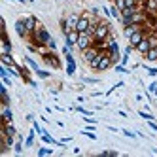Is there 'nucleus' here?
I'll list each match as a JSON object with an SVG mask.
<instances>
[{"label": "nucleus", "mask_w": 157, "mask_h": 157, "mask_svg": "<svg viewBox=\"0 0 157 157\" xmlns=\"http://www.w3.org/2000/svg\"><path fill=\"white\" fill-rule=\"evenodd\" d=\"M110 32H112V29H110V25H108V21H102V19H100L98 25H97V30H95L93 38H95L97 44H98V42H104V40H108Z\"/></svg>", "instance_id": "1"}, {"label": "nucleus", "mask_w": 157, "mask_h": 157, "mask_svg": "<svg viewBox=\"0 0 157 157\" xmlns=\"http://www.w3.org/2000/svg\"><path fill=\"white\" fill-rule=\"evenodd\" d=\"M32 38H34V44L36 46H48V42L51 40V36H49V32L44 29L40 23H38V27H36V30L32 32Z\"/></svg>", "instance_id": "2"}, {"label": "nucleus", "mask_w": 157, "mask_h": 157, "mask_svg": "<svg viewBox=\"0 0 157 157\" xmlns=\"http://www.w3.org/2000/svg\"><path fill=\"white\" fill-rule=\"evenodd\" d=\"M95 44V38L89 34V32H80V38H78V49L80 51H83V49H87V48H91Z\"/></svg>", "instance_id": "3"}, {"label": "nucleus", "mask_w": 157, "mask_h": 157, "mask_svg": "<svg viewBox=\"0 0 157 157\" xmlns=\"http://www.w3.org/2000/svg\"><path fill=\"white\" fill-rule=\"evenodd\" d=\"M78 21H80V15H76V13L68 15V17L63 21V30H64V32H68V30H76Z\"/></svg>", "instance_id": "4"}, {"label": "nucleus", "mask_w": 157, "mask_h": 157, "mask_svg": "<svg viewBox=\"0 0 157 157\" xmlns=\"http://www.w3.org/2000/svg\"><path fill=\"white\" fill-rule=\"evenodd\" d=\"M98 53H100V49H98V48L95 46V44H93L91 48H87V49H83V51H82V57H83V61L89 64L93 59H97V55H98Z\"/></svg>", "instance_id": "5"}, {"label": "nucleus", "mask_w": 157, "mask_h": 157, "mask_svg": "<svg viewBox=\"0 0 157 157\" xmlns=\"http://www.w3.org/2000/svg\"><path fill=\"white\" fill-rule=\"evenodd\" d=\"M146 34H148V30H146V29H140V30H136L134 34H131V36H129V46L136 48L138 44H140V42L146 38Z\"/></svg>", "instance_id": "6"}, {"label": "nucleus", "mask_w": 157, "mask_h": 157, "mask_svg": "<svg viewBox=\"0 0 157 157\" xmlns=\"http://www.w3.org/2000/svg\"><path fill=\"white\" fill-rule=\"evenodd\" d=\"M64 38H66V46L76 48L78 46V38H80V32L78 30H68V32H64Z\"/></svg>", "instance_id": "7"}, {"label": "nucleus", "mask_w": 157, "mask_h": 157, "mask_svg": "<svg viewBox=\"0 0 157 157\" xmlns=\"http://www.w3.org/2000/svg\"><path fill=\"white\" fill-rule=\"evenodd\" d=\"M44 63L49 64L51 68H61V61H59L57 57H55V53H53V51H49V53L44 55Z\"/></svg>", "instance_id": "8"}, {"label": "nucleus", "mask_w": 157, "mask_h": 157, "mask_svg": "<svg viewBox=\"0 0 157 157\" xmlns=\"http://www.w3.org/2000/svg\"><path fill=\"white\" fill-rule=\"evenodd\" d=\"M15 32H17L21 38H29V36H30V32L27 30L25 21H23V19H17V21H15Z\"/></svg>", "instance_id": "9"}, {"label": "nucleus", "mask_w": 157, "mask_h": 157, "mask_svg": "<svg viewBox=\"0 0 157 157\" xmlns=\"http://www.w3.org/2000/svg\"><path fill=\"white\" fill-rule=\"evenodd\" d=\"M134 49H136L140 55H146V53H148V51L151 49V46H150V40H148V34H146V38H144V40L138 44V46L134 48Z\"/></svg>", "instance_id": "10"}, {"label": "nucleus", "mask_w": 157, "mask_h": 157, "mask_svg": "<svg viewBox=\"0 0 157 157\" xmlns=\"http://www.w3.org/2000/svg\"><path fill=\"white\" fill-rule=\"evenodd\" d=\"M89 25H91V19H87L85 15H80V21H78V25H76V30L78 32H85L89 29Z\"/></svg>", "instance_id": "11"}, {"label": "nucleus", "mask_w": 157, "mask_h": 157, "mask_svg": "<svg viewBox=\"0 0 157 157\" xmlns=\"http://www.w3.org/2000/svg\"><path fill=\"white\" fill-rule=\"evenodd\" d=\"M140 29H144V25H138V23L127 25V27H123V36H125V38H129L131 34H134V32H136V30H140Z\"/></svg>", "instance_id": "12"}, {"label": "nucleus", "mask_w": 157, "mask_h": 157, "mask_svg": "<svg viewBox=\"0 0 157 157\" xmlns=\"http://www.w3.org/2000/svg\"><path fill=\"white\" fill-rule=\"evenodd\" d=\"M23 21H25V27H27V30H29L30 34H32V32L36 30V27H38V21H36V17H32V15H29V17H25Z\"/></svg>", "instance_id": "13"}, {"label": "nucleus", "mask_w": 157, "mask_h": 157, "mask_svg": "<svg viewBox=\"0 0 157 157\" xmlns=\"http://www.w3.org/2000/svg\"><path fill=\"white\" fill-rule=\"evenodd\" d=\"M2 119H4V123L12 121V110H10L8 104H2Z\"/></svg>", "instance_id": "14"}, {"label": "nucleus", "mask_w": 157, "mask_h": 157, "mask_svg": "<svg viewBox=\"0 0 157 157\" xmlns=\"http://www.w3.org/2000/svg\"><path fill=\"white\" fill-rule=\"evenodd\" d=\"M0 59H2L4 66H15V61L12 59V55H10V53H2V57H0Z\"/></svg>", "instance_id": "15"}, {"label": "nucleus", "mask_w": 157, "mask_h": 157, "mask_svg": "<svg viewBox=\"0 0 157 157\" xmlns=\"http://www.w3.org/2000/svg\"><path fill=\"white\" fill-rule=\"evenodd\" d=\"M144 57L148 59V61H151V63H153V61H157V48H151V49H150L148 53L144 55Z\"/></svg>", "instance_id": "16"}, {"label": "nucleus", "mask_w": 157, "mask_h": 157, "mask_svg": "<svg viewBox=\"0 0 157 157\" xmlns=\"http://www.w3.org/2000/svg\"><path fill=\"white\" fill-rule=\"evenodd\" d=\"M108 55H110V57H112V61H114V64L121 59V55H119V49L117 51H108Z\"/></svg>", "instance_id": "17"}, {"label": "nucleus", "mask_w": 157, "mask_h": 157, "mask_svg": "<svg viewBox=\"0 0 157 157\" xmlns=\"http://www.w3.org/2000/svg\"><path fill=\"white\" fill-rule=\"evenodd\" d=\"M27 63H29V66H30L32 70H40V68H38V64H36L34 61H30V59H27Z\"/></svg>", "instance_id": "18"}, {"label": "nucleus", "mask_w": 157, "mask_h": 157, "mask_svg": "<svg viewBox=\"0 0 157 157\" xmlns=\"http://www.w3.org/2000/svg\"><path fill=\"white\" fill-rule=\"evenodd\" d=\"M32 142H34V132H30V134H29V138H27L25 144H27V146H32Z\"/></svg>", "instance_id": "19"}, {"label": "nucleus", "mask_w": 157, "mask_h": 157, "mask_svg": "<svg viewBox=\"0 0 157 157\" xmlns=\"http://www.w3.org/2000/svg\"><path fill=\"white\" fill-rule=\"evenodd\" d=\"M48 49H49V51H55V40H53V38L48 42Z\"/></svg>", "instance_id": "20"}, {"label": "nucleus", "mask_w": 157, "mask_h": 157, "mask_svg": "<svg viewBox=\"0 0 157 157\" xmlns=\"http://www.w3.org/2000/svg\"><path fill=\"white\" fill-rule=\"evenodd\" d=\"M36 72H38L40 78H49V74H48V72H44V70H36Z\"/></svg>", "instance_id": "21"}, {"label": "nucleus", "mask_w": 157, "mask_h": 157, "mask_svg": "<svg viewBox=\"0 0 157 157\" xmlns=\"http://www.w3.org/2000/svg\"><path fill=\"white\" fill-rule=\"evenodd\" d=\"M46 153H51V150H46V148H44V150L38 151V155H46Z\"/></svg>", "instance_id": "22"}, {"label": "nucleus", "mask_w": 157, "mask_h": 157, "mask_svg": "<svg viewBox=\"0 0 157 157\" xmlns=\"http://www.w3.org/2000/svg\"><path fill=\"white\" fill-rule=\"evenodd\" d=\"M138 114H140L142 117H146V119H151V116H150V114H146V112H138Z\"/></svg>", "instance_id": "23"}, {"label": "nucleus", "mask_w": 157, "mask_h": 157, "mask_svg": "<svg viewBox=\"0 0 157 157\" xmlns=\"http://www.w3.org/2000/svg\"><path fill=\"white\" fill-rule=\"evenodd\" d=\"M148 72H150V76H157V68H148Z\"/></svg>", "instance_id": "24"}, {"label": "nucleus", "mask_w": 157, "mask_h": 157, "mask_svg": "<svg viewBox=\"0 0 157 157\" xmlns=\"http://www.w3.org/2000/svg\"><path fill=\"white\" fill-rule=\"evenodd\" d=\"M150 127H151V129H153V131H157V125H155V123H153V121H151V119H150Z\"/></svg>", "instance_id": "25"}]
</instances>
